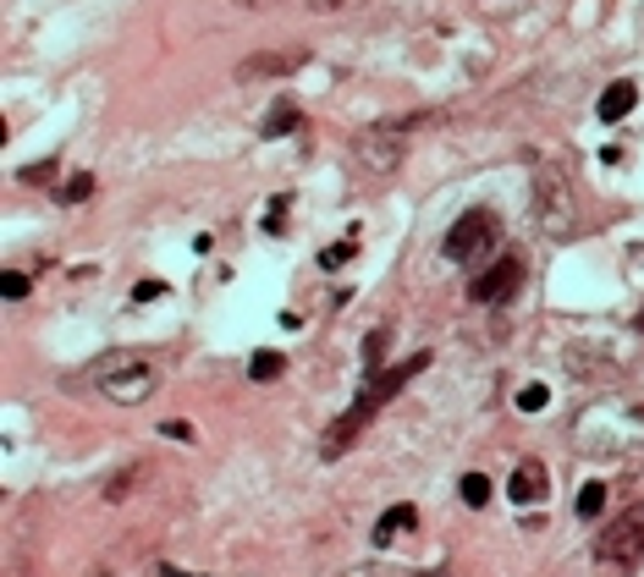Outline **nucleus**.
<instances>
[{
  "mask_svg": "<svg viewBox=\"0 0 644 577\" xmlns=\"http://www.w3.org/2000/svg\"><path fill=\"white\" fill-rule=\"evenodd\" d=\"M89 193H94V176H83V171H78V176L61 187V204H83Z\"/></svg>",
  "mask_w": 644,
  "mask_h": 577,
  "instance_id": "obj_16",
  "label": "nucleus"
},
{
  "mask_svg": "<svg viewBox=\"0 0 644 577\" xmlns=\"http://www.w3.org/2000/svg\"><path fill=\"white\" fill-rule=\"evenodd\" d=\"M282 369H287L282 352H254V358H248V374H254V380H282Z\"/></svg>",
  "mask_w": 644,
  "mask_h": 577,
  "instance_id": "obj_13",
  "label": "nucleus"
},
{
  "mask_svg": "<svg viewBox=\"0 0 644 577\" xmlns=\"http://www.w3.org/2000/svg\"><path fill=\"white\" fill-rule=\"evenodd\" d=\"M161 281H139V287H133V297H139V302H155V297H161Z\"/></svg>",
  "mask_w": 644,
  "mask_h": 577,
  "instance_id": "obj_21",
  "label": "nucleus"
},
{
  "mask_svg": "<svg viewBox=\"0 0 644 577\" xmlns=\"http://www.w3.org/2000/svg\"><path fill=\"white\" fill-rule=\"evenodd\" d=\"M419 116H408V122H391V127H369V133H358V159L369 165V171H397L402 165V154H408V127H413Z\"/></svg>",
  "mask_w": 644,
  "mask_h": 577,
  "instance_id": "obj_6",
  "label": "nucleus"
},
{
  "mask_svg": "<svg viewBox=\"0 0 644 577\" xmlns=\"http://www.w3.org/2000/svg\"><path fill=\"white\" fill-rule=\"evenodd\" d=\"M640 561H644V501L640 506H623L606 523V534L595 539V567L601 573H634Z\"/></svg>",
  "mask_w": 644,
  "mask_h": 577,
  "instance_id": "obj_3",
  "label": "nucleus"
},
{
  "mask_svg": "<svg viewBox=\"0 0 644 577\" xmlns=\"http://www.w3.org/2000/svg\"><path fill=\"white\" fill-rule=\"evenodd\" d=\"M413 523H419V506H408V501H402V506H391V512H386V517L375 523V545L386 550V545H391L397 534H408Z\"/></svg>",
  "mask_w": 644,
  "mask_h": 577,
  "instance_id": "obj_11",
  "label": "nucleus"
},
{
  "mask_svg": "<svg viewBox=\"0 0 644 577\" xmlns=\"http://www.w3.org/2000/svg\"><path fill=\"white\" fill-rule=\"evenodd\" d=\"M523 287V259H512V254H501L490 270H484L480 281L469 287V297L480 302V308H501V302H512Z\"/></svg>",
  "mask_w": 644,
  "mask_h": 577,
  "instance_id": "obj_7",
  "label": "nucleus"
},
{
  "mask_svg": "<svg viewBox=\"0 0 644 577\" xmlns=\"http://www.w3.org/2000/svg\"><path fill=\"white\" fill-rule=\"evenodd\" d=\"M293 66H304V50H265V55H248L237 72L243 78H276V72H293Z\"/></svg>",
  "mask_w": 644,
  "mask_h": 577,
  "instance_id": "obj_10",
  "label": "nucleus"
},
{
  "mask_svg": "<svg viewBox=\"0 0 644 577\" xmlns=\"http://www.w3.org/2000/svg\"><path fill=\"white\" fill-rule=\"evenodd\" d=\"M545 402H551V391H545V385H540V380H534V385H523V391H518V408H523V413H545Z\"/></svg>",
  "mask_w": 644,
  "mask_h": 577,
  "instance_id": "obj_15",
  "label": "nucleus"
},
{
  "mask_svg": "<svg viewBox=\"0 0 644 577\" xmlns=\"http://www.w3.org/2000/svg\"><path fill=\"white\" fill-rule=\"evenodd\" d=\"M352 254H358V243H341V248H325V254H320V265H325V270H336V265H347Z\"/></svg>",
  "mask_w": 644,
  "mask_h": 577,
  "instance_id": "obj_19",
  "label": "nucleus"
},
{
  "mask_svg": "<svg viewBox=\"0 0 644 577\" xmlns=\"http://www.w3.org/2000/svg\"><path fill=\"white\" fill-rule=\"evenodd\" d=\"M309 6H320V11H330V6H341V0H309Z\"/></svg>",
  "mask_w": 644,
  "mask_h": 577,
  "instance_id": "obj_22",
  "label": "nucleus"
},
{
  "mask_svg": "<svg viewBox=\"0 0 644 577\" xmlns=\"http://www.w3.org/2000/svg\"><path fill=\"white\" fill-rule=\"evenodd\" d=\"M0 291H6V297H11V302H22V297H28V291H33V281H28V276H22V270H6V276H0Z\"/></svg>",
  "mask_w": 644,
  "mask_h": 577,
  "instance_id": "obj_17",
  "label": "nucleus"
},
{
  "mask_svg": "<svg viewBox=\"0 0 644 577\" xmlns=\"http://www.w3.org/2000/svg\"><path fill=\"white\" fill-rule=\"evenodd\" d=\"M380 347H386V330H369V341H364V358L375 363V358H380Z\"/></svg>",
  "mask_w": 644,
  "mask_h": 577,
  "instance_id": "obj_20",
  "label": "nucleus"
},
{
  "mask_svg": "<svg viewBox=\"0 0 644 577\" xmlns=\"http://www.w3.org/2000/svg\"><path fill=\"white\" fill-rule=\"evenodd\" d=\"M534 220H540L545 237H573V231H579L573 187H568L556 171H540V182H534Z\"/></svg>",
  "mask_w": 644,
  "mask_h": 577,
  "instance_id": "obj_5",
  "label": "nucleus"
},
{
  "mask_svg": "<svg viewBox=\"0 0 644 577\" xmlns=\"http://www.w3.org/2000/svg\"><path fill=\"white\" fill-rule=\"evenodd\" d=\"M441 248H447L452 265H480V259H490V254L501 248V215H495V209H469V215H458Z\"/></svg>",
  "mask_w": 644,
  "mask_h": 577,
  "instance_id": "obj_4",
  "label": "nucleus"
},
{
  "mask_svg": "<svg viewBox=\"0 0 644 577\" xmlns=\"http://www.w3.org/2000/svg\"><path fill=\"white\" fill-rule=\"evenodd\" d=\"M634 105H640V83H634V78H617V83H606V94L595 100V116H601L606 127H617V122H628Z\"/></svg>",
  "mask_w": 644,
  "mask_h": 577,
  "instance_id": "obj_9",
  "label": "nucleus"
},
{
  "mask_svg": "<svg viewBox=\"0 0 644 577\" xmlns=\"http://www.w3.org/2000/svg\"><path fill=\"white\" fill-rule=\"evenodd\" d=\"M287 133H298V105L293 100H276L265 111V122H259V138H287Z\"/></svg>",
  "mask_w": 644,
  "mask_h": 577,
  "instance_id": "obj_12",
  "label": "nucleus"
},
{
  "mask_svg": "<svg viewBox=\"0 0 644 577\" xmlns=\"http://www.w3.org/2000/svg\"><path fill=\"white\" fill-rule=\"evenodd\" d=\"M425 363H430V352H413V358H408L402 369H386V374H369V385L358 391V402H352V408L341 413V424H330V434H325V440H320V451H325V456H336L341 445H352V434H358V430H364V424H369V413H375L380 402H391V396H397V391H402V385H408V380H413V374L425 369Z\"/></svg>",
  "mask_w": 644,
  "mask_h": 577,
  "instance_id": "obj_1",
  "label": "nucleus"
},
{
  "mask_svg": "<svg viewBox=\"0 0 644 577\" xmlns=\"http://www.w3.org/2000/svg\"><path fill=\"white\" fill-rule=\"evenodd\" d=\"M463 501H469V506H484V501H490V478H484V473H469V478H463Z\"/></svg>",
  "mask_w": 644,
  "mask_h": 577,
  "instance_id": "obj_18",
  "label": "nucleus"
},
{
  "mask_svg": "<svg viewBox=\"0 0 644 577\" xmlns=\"http://www.w3.org/2000/svg\"><path fill=\"white\" fill-rule=\"evenodd\" d=\"M545 490H551V473H545V462H534V456H523V462L512 467V478H507L512 506H540Z\"/></svg>",
  "mask_w": 644,
  "mask_h": 577,
  "instance_id": "obj_8",
  "label": "nucleus"
},
{
  "mask_svg": "<svg viewBox=\"0 0 644 577\" xmlns=\"http://www.w3.org/2000/svg\"><path fill=\"white\" fill-rule=\"evenodd\" d=\"M237 6H265V0H237Z\"/></svg>",
  "mask_w": 644,
  "mask_h": 577,
  "instance_id": "obj_23",
  "label": "nucleus"
},
{
  "mask_svg": "<svg viewBox=\"0 0 644 577\" xmlns=\"http://www.w3.org/2000/svg\"><path fill=\"white\" fill-rule=\"evenodd\" d=\"M601 512H606V484L590 478V484L579 490V517H601Z\"/></svg>",
  "mask_w": 644,
  "mask_h": 577,
  "instance_id": "obj_14",
  "label": "nucleus"
},
{
  "mask_svg": "<svg viewBox=\"0 0 644 577\" xmlns=\"http://www.w3.org/2000/svg\"><path fill=\"white\" fill-rule=\"evenodd\" d=\"M94 385H100V396H111L116 408H139V402L155 396L161 374H155V363L139 358V352H111V358L94 363Z\"/></svg>",
  "mask_w": 644,
  "mask_h": 577,
  "instance_id": "obj_2",
  "label": "nucleus"
}]
</instances>
